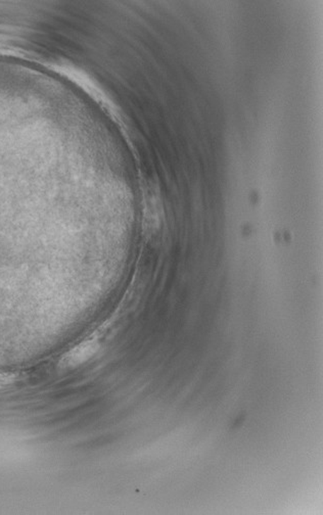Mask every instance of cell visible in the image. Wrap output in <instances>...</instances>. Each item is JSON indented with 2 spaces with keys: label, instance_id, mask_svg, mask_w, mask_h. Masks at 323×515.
I'll list each match as a JSON object with an SVG mask.
<instances>
[{
  "label": "cell",
  "instance_id": "1",
  "mask_svg": "<svg viewBox=\"0 0 323 515\" xmlns=\"http://www.w3.org/2000/svg\"><path fill=\"white\" fill-rule=\"evenodd\" d=\"M98 348H100V344L98 340H87L86 342H81L66 354L61 360V365L65 367L79 366L82 363H86L89 359L93 357Z\"/></svg>",
  "mask_w": 323,
  "mask_h": 515
}]
</instances>
